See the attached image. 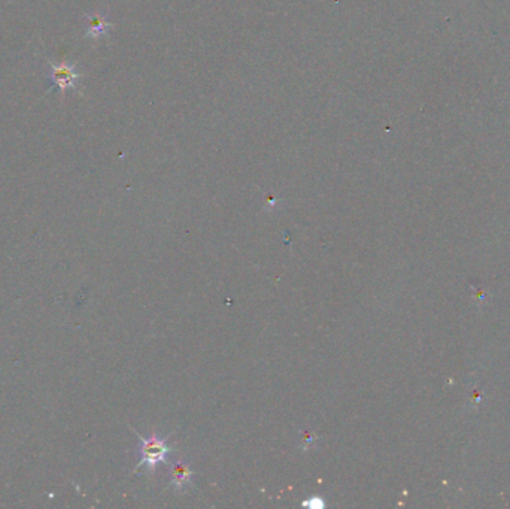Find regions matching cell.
I'll use <instances>...</instances> for the list:
<instances>
[{
    "label": "cell",
    "mask_w": 510,
    "mask_h": 509,
    "mask_svg": "<svg viewBox=\"0 0 510 509\" xmlns=\"http://www.w3.org/2000/svg\"><path fill=\"white\" fill-rule=\"evenodd\" d=\"M140 442V462L138 463L136 469L145 466L147 469L154 474L157 466L160 463H166L167 455L172 451V446L169 445V439L156 432H152L149 436H140L136 433Z\"/></svg>",
    "instance_id": "1"
},
{
    "label": "cell",
    "mask_w": 510,
    "mask_h": 509,
    "mask_svg": "<svg viewBox=\"0 0 510 509\" xmlns=\"http://www.w3.org/2000/svg\"><path fill=\"white\" fill-rule=\"evenodd\" d=\"M53 72H51V79H53V86L63 91L66 88H74L75 83L79 79V74L76 72L75 65H51Z\"/></svg>",
    "instance_id": "2"
},
{
    "label": "cell",
    "mask_w": 510,
    "mask_h": 509,
    "mask_svg": "<svg viewBox=\"0 0 510 509\" xmlns=\"http://www.w3.org/2000/svg\"><path fill=\"white\" fill-rule=\"evenodd\" d=\"M192 476H195V474H192L190 464L187 462H178L170 469V485L175 490L182 492L183 488L191 484Z\"/></svg>",
    "instance_id": "3"
},
{
    "label": "cell",
    "mask_w": 510,
    "mask_h": 509,
    "mask_svg": "<svg viewBox=\"0 0 510 509\" xmlns=\"http://www.w3.org/2000/svg\"><path fill=\"white\" fill-rule=\"evenodd\" d=\"M87 19H88V30H87V35L90 38H100L104 36L108 29H109V23L106 22V19L104 17L100 15H87Z\"/></svg>",
    "instance_id": "4"
}]
</instances>
